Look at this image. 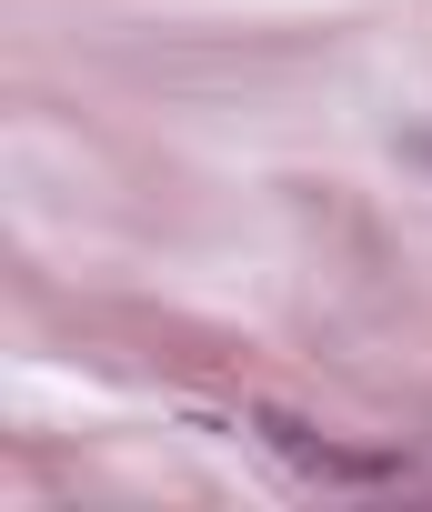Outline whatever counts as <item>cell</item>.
Listing matches in <instances>:
<instances>
[{
    "label": "cell",
    "mask_w": 432,
    "mask_h": 512,
    "mask_svg": "<svg viewBox=\"0 0 432 512\" xmlns=\"http://www.w3.org/2000/svg\"><path fill=\"white\" fill-rule=\"evenodd\" d=\"M252 432H262L272 452H292L302 472H332V482H382V472H392V452H342V442H322V432H302V422H282V412H262Z\"/></svg>",
    "instance_id": "6da1fadb"
}]
</instances>
